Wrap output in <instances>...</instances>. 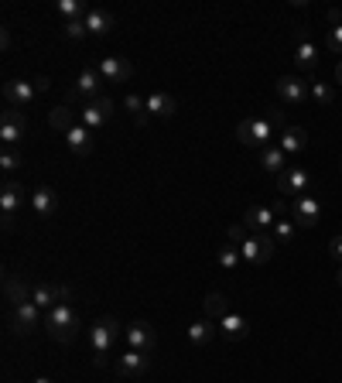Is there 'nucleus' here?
Segmentation results:
<instances>
[{
    "label": "nucleus",
    "instance_id": "nucleus-1",
    "mask_svg": "<svg viewBox=\"0 0 342 383\" xmlns=\"http://www.w3.org/2000/svg\"><path fill=\"white\" fill-rule=\"evenodd\" d=\"M123 335V329H120V322L113 318V315H106V318H96L93 322V329H89V349H93V363L103 366L106 360H110V352H113V346H117V339Z\"/></svg>",
    "mask_w": 342,
    "mask_h": 383
},
{
    "label": "nucleus",
    "instance_id": "nucleus-2",
    "mask_svg": "<svg viewBox=\"0 0 342 383\" xmlns=\"http://www.w3.org/2000/svg\"><path fill=\"white\" fill-rule=\"evenodd\" d=\"M281 123V113H274V117H247V120H239L237 127V137L243 147H267L274 137V127Z\"/></svg>",
    "mask_w": 342,
    "mask_h": 383
},
{
    "label": "nucleus",
    "instance_id": "nucleus-3",
    "mask_svg": "<svg viewBox=\"0 0 342 383\" xmlns=\"http://www.w3.org/2000/svg\"><path fill=\"white\" fill-rule=\"evenodd\" d=\"M45 325H48V332L58 342H68V339H76V329H79V312L68 301H62L51 312H45Z\"/></svg>",
    "mask_w": 342,
    "mask_h": 383
},
{
    "label": "nucleus",
    "instance_id": "nucleus-4",
    "mask_svg": "<svg viewBox=\"0 0 342 383\" xmlns=\"http://www.w3.org/2000/svg\"><path fill=\"white\" fill-rule=\"evenodd\" d=\"M274 243L271 233H250L243 243H239V253H243V263H250V267H260V263H267L274 257Z\"/></svg>",
    "mask_w": 342,
    "mask_h": 383
},
{
    "label": "nucleus",
    "instance_id": "nucleus-5",
    "mask_svg": "<svg viewBox=\"0 0 342 383\" xmlns=\"http://www.w3.org/2000/svg\"><path fill=\"white\" fill-rule=\"evenodd\" d=\"M291 219H294V226H301V229H311L318 219H322V202L308 192V195H298L294 202H291V212H288Z\"/></svg>",
    "mask_w": 342,
    "mask_h": 383
},
{
    "label": "nucleus",
    "instance_id": "nucleus-6",
    "mask_svg": "<svg viewBox=\"0 0 342 383\" xmlns=\"http://www.w3.org/2000/svg\"><path fill=\"white\" fill-rule=\"evenodd\" d=\"M123 339H127V349H137V352H154V346H157V332H154V325L144 322V318L130 322V325L123 329Z\"/></svg>",
    "mask_w": 342,
    "mask_h": 383
},
{
    "label": "nucleus",
    "instance_id": "nucleus-7",
    "mask_svg": "<svg viewBox=\"0 0 342 383\" xmlns=\"http://www.w3.org/2000/svg\"><path fill=\"white\" fill-rule=\"evenodd\" d=\"M24 192L28 189L21 182H4V189H0V216H4V226L7 229L14 226V216L24 206Z\"/></svg>",
    "mask_w": 342,
    "mask_h": 383
},
{
    "label": "nucleus",
    "instance_id": "nucleus-8",
    "mask_svg": "<svg viewBox=\"0 0 342 383\" xmlns=\"http://www.w3.org/2000/svg\"><path fill=\"white\" fill-rule=\"evenodd\" d=\"M110 117H113V100H110V96H96V100H89V103L79 110V123L89 127V130H100Z\"/></svg>",
    "mask_w": 342,
    "mask_h": 383
},
{
    "label": "nucleus",
    "instance_id": "nucleus-9",
    "mask_svg": "<svg viewBox=\"0 0 342 383\" xmlns=\"http://www.w3.org/2000/svg\"><path fill=\"white\" fill-rule=\"evenodd\" d=\"M41 308L34 305V301H21V305H14L11 308V325H14V332H21V335H31L34 329H41Z\"/></svg>",
    "mask_w": 342,
    "mask_h": 383
},
{
    "label": "nucleus",
    "instance_id": "nucleus-10",
    "mask_svg": "<svg viewBox=\"0 0 342 383\" xmlns=\"http://www.w3.org/2000/svg\"><path fill=\"white\" fill-rule=\"evenodd\" d=\"M24 130H28L24 113H21V110H14V106H7V110H4V117H0V140H4V147H14V144H21Z\"/></svg>",
    "mask_w": 342,
    "mask_h": 383
},
{
    "label": "nucleus",
    "instance_id": "nucleus-11",
    "mask_svg": "<svg viewBox=\"0 0 342 383\" xmlns=\"http://www.w3.org/2000/svg\"><path fill=\"white\" fill-rule=\"evenodd\" d=\"M277 96H281V103H288V106H305L308 100H311V93H308V79L281 75V79H277Z\"/></svg>",
    "mask_w": 342,
    "mask_h": 383
},
{
    "label": "nucleus",
    "instance_id": "nucleus-12",
    "mask_svg": "<svg viewBox=\"0 0 342 383\" xmlns=\"http://www.w3.org/2000/svg\"><path fill=\"white\" fill-rule=\"evenodd\" d=\"M31 301L41 308V312H51L55 305L68 301V288H66V284H48V280L31 284Z\"/></svg>",
    "mask_w": 342,
    "mask_h": 383
},
{
    "label": "nucleus",
    "instance_id": "nucleus-13",
    "mask_svg": "<svg viewBox=\"0 0 342 383\" xmlns=\"http://www.w3.org/2000/svg\"><path fill=\"white\" fill-rule=\"evenodd\" d=\"M308 189H311V174L305 168H298V164L288 168L284 174H277V192L281 195H294L298 199V195H308Z\"/></svg>",
    "mask_w": 342,
    "mask_h": 383
},
{
    "label": "nucleus",
    "instance_id": "nucleus-14",
    "mask_svg": "<svg viewBox=\"0 0 342 383\" xmlns=\"http://www.w3.org/2000/svg\"><path fill=\"white\" fill-rule=\"evenodd\" d=\"M72 96H79V100H96L103 96V75L96 72V65H86L79 75H76V86H72Z\"/></svg>",
    "mask_w": 342,
    "mask_h": 383
},
{
    "label": "nucleus",
    "instance_id": "nucleus-15",
    "mask_svg": "<svg viewBox=\"0 0 342 383\" xmlns=\"http://www.w3.org/2000/svg\"><path fill=\"white\" fill-rule=\"evenodd\" d=\"M96 72L103 75V83H127L134 75V65L127 58H120V55H106V58L96 62Z\"/></svg>",
    "mask_w": 342,
    "mask_h": 383
},
{
    "label": "nucleus",
    "instance_id": "nucleus-16",
    "mask_svg": "<svg viewBox=\"0 0 342 383\" xmlns=\"http://www.w3.org/2000/svg\"><path fill=\"white\" fill-rule=\"evenodd\" d=\"M147 369H151V352L127 349L123 356H117V373H120V377H130V380H137V377H144Z\"/></svg>",
    "mask_w": 342,
    "mask_h": 383
},
{
    "label": "nucleus",
    "instance_id": "nucleus-17",
    "mask_svg": "<svg viewBox=\"0 0 342 383\" xmlns=\"http://www.w3.org/2000/svg\"><path fill=\"white\" fill-rule=\"evenodd\" d=\"M4 100H7V106H14V110H24V106H31L34 100H38V89H34V83L11 79V83L4 86Z\"/></svg>",
    "mask_w": 342,
    "mask_h": 383
},
{
    "label": "nucleus",
    "instance_id": "nucleus-18",
    "mask_svg": "<svg viewBox=\"0 0 342 383\" xmlns=\"http://www.w3.org/2000/svg\"><path fill=\"white\" fill-rule=\"evenodd\" d=\"M274 216H277L274 206H250V209L243 212V226L250 229V233H271V226L277 223Z\"/></svg>",
    "mask_w": 342,
    "mask_h": 383
},
{
    "label": "nucleus",
    "instance_id": "nucleus-19",
    "mask_svg": "<svg viewBox=\"0 0 342 383\" xmlns=\"http://www.w3.org/2000/svg\"><path fill=\"white\" fill-rule=\"evenodd\" d=\"M318 55H322V48H318V45L311 41V38L301 35L298 41H294V65H298V69L311 72L315 65H318Z\"/></svg>",
    "mask_w": 342,
    "mask_h": 383
},
{
    "label": "nucleus",
    "instance_id": "nucleus-20",
    "mask_svg": "<svg viewBox=\"0 0 342 383\" xmlns=\"http://www.w3.org/2000/svg\"><path fill=\"white\" fill-rule=\"evenodd\" d=\"M93 144H96V137H93V130L83 127V123H76V127H68L66 130V147L72 151V154H89Z\"/></svg>",
    "mask_w": 342,
    "mask_h": 383
},
{
    "label": "nucleus",
    "instance_id": "nucleus-21",
    "mask_svg": "<svg viewBox=\"0 0 342 383\" xmlns=\"http://www.w3.org/2000/svg\"><path fill=\"white\" fill-rule=\"evenodd\" d=\"M31 209L38 219H48V216H55V209H58V195H55V189H48V185H41V189L31 192Z\"/></svg>",
    "mask_w": 342,
    "mask_h": 383
},
{
    "label": "nucleus",
    "instance_id": "nucleus-22",
    "mask_svg": "<svg viewBox=\"0 0 342 383\" xmlns=\"http://www.w3.org/2000/svg\"><path fill=\"white\" fill-rule=\"evenodd\" d=\"M277 147H281L284 154H301L308 147V130L305 127H284L281 137H277Z\"/></svg>",
    "mask_w": 342,
    "mask_h": 383
},
{
    "label": "nucleus",
    "instance_id": "nucleus-23",
    "mask_svg": "<svg viewBox=\"0 0 342 383\" xmlns=\"http://www.w3.org/2000/svg\"><path fill=\"white\" fill-rule=\"evenodd\" d=\"M216 332H219V325L216 322H209V318H199V322H192L185 329V335H188V342L195 349H205L212 339H216Z\"/></svg>",
    "mask_w": 342,
    "mask_h": 383
},
{
    "label": "nucleus",
    "instance_id": "nucleus-24",
    "mask_svg": "<svg viewBox=\"0 0 342 383\" xmlns=\"http://www.w3.org/2000/svg\"><path fill=\"white\" fill-rule=\"evenodd\" d=\"M83 21H86V31L93 38H103V35L113 31V14H110V11H100V7H89Z\"/></svg>",
    "mask_w": 342,
    "mask_h": 383
},
{
    "label": "nucleus",
    "instance_id": "nucleus-25",
    "mask_svg": "<svg viewBox=\"0 0 342 383\" xmlns=\"http://www.w3.org/2000/svg\"><path fill=\"white\" fill-rule=\"evenodd\" d=\"M175 110H178V100L168 96V93H151V96H147V117L168 120V117H175Z\"/></svg>",
    "mask_w": 342,
    "mask_h": 383
},
{
    "label": "nucleus",
    "instance_id": "nucleus-26",
    "mask_svg": "<svg viewBox=\"0 0 342 383\" xmlns=\"http://www.w3.org/2000/svg\"><path fill=\"white\" fill-rule=\"evenodd\" d=\"M260 164H264L267 172H274V174H284L288 172V154H284L277 144H267V147L260 151Z\"/></svg>",
    "mask_w": 342,
    "mask_h": 383
},
{
    "label": "nucleus",
    "instance_id": "nucleus-27",
    "mask_svg": "<svg viewBox=\"0 0 342 383\" xmlns=\"http://www.w3.org/2000/svg\"><path fill=\"white\" fill-rule=\"evenodd\" d=\"M219 332L229 339V342H237V339H247V332H250V325H247V318L237 312H229L226 318L219 322Z\"/></svg>",
    "mask_w": 342,
    "mask_h": 383
},
{
    "label": "nucleus",
    "instance_id": "nucleus-28",
    "mask_svg": "<svg viewBox=\"0 0 342 383\" xmlns=\"http://www.w3.org/2000/svg\"><path fill=\"white\" fill-rule=\"evenodd\" d=\"M4 295H7L11 308H14V305H21V301H31V288H28L24 280H17L14 274H7V278H4Z\"/></svg>",
    "mask_w": 342,
    "mask_h": 383
},
{
    "label": "nucleus",
    "instance_id": "nucleus-29",
    "mask_svg": "<svg viewBox=\"0 0 342 383\" xmlns=\"http://www.w3.org/2000/svg\"><path fill=\"white\" fill-rule=\"evenodd\" d=\"M226 315H229V305H226V298H222L219 291H209V295H205V318L219 325Z\"/></svg>",
    "mask_w": 342,
    "mask_h": 383
},
{
    "label": "nucleus",
    "instance_id": "nucleus-30",
    "mask_svg": "<svg viewBox=\"0 0 342 383\" xmlns=\"http://www.w3.org/2000/svg\"><path fill=\"white\" fill-rule=\"evenodd\" d=\"M239 261H243V253H239V246L237 243H226L216 250V263H219L222 271H237Z\"/></svg>",
    "mask_w": 342,
    "mask_h": 383
},
{
    "label": "nucleus",
    "instance_id": "nucleus-31",
    "mask_svg": "<svg viewBox=\"0 0 342 383\" xmlns=\"http://www.w3.org/2000/svg\"><path fill=\"white\" fill-rule=\"evenodd\" d=\"M55 7H58V14H62L66 21H83V18H86V11H89L83 0H58Z\"/></svg>",
    "mask_w": 342,
    "mask_h": 383
},
{
    "label": "nucleus",
    "instance_id": "nucleus-32",
    "mask_svg": "<svg viewBox=\"0 0 342 383\" xmlns=\"http://www.w3.org/2000/svg\"><path fill=\"white\" fill-rule=\"evenodd\" d=\"M308 93H311V100L318 106H328L336 100V89L328 86V83H315V79H308Z\"/></svg>",
    "mask_w": 342,
    "mask_h": 383
},
{
    "label": "nucleus",
    "instance_id": "nucleus-33",
    "mask_svg": "<svg viewBox=\"0 0 342 383\" xmlns=\"http://www.w3.org/2000/svg\"><path fill=\"white\" fill-rule=\"evenodd\" d=\"M123 106L130 110L137 117V123H147V96H137V93H127V100H123Z\"/></svg>",
    "mask_w": 342,
    "mask_h": 383
},
{
    "label": "nucleus",
    "instance_id": "nucleus-34",
    "mask_svg": "<svg viewBox=\"0 0 342 383\" xmlns=\"http://www.w3.org/2000/svg\"><path fill=\"white\" fill-rule=\"evenodd\" d=\"M271 236L274 243H291L294 240V219H277L271 226Z\"/></svg>",
    "mask_w": 342,
    "mask_h": 383
},
{
    "label": "nucleus",
    "instance_id": "nucleus-35",
    "mask_svg": "<svg viewBox=\"0 0 342 383\" xmlns=\"http://www.w3.org/2000/svg\"><path fill=\"white\" fill-rule=\"evenodd\" d=\"M51 127H58L62 134H66L68 127H76V120H72V110H68V106H58V110H51Z\"/></svg>",
    "mask_w": 342,
    "mask_h": 383
},
{
    "label": "nucleus",
    "instance_id": "nucleus-36",
    "mask_svg": "<svg viewBox=\"0 0 342 383\" xmlns=\"http://www.w3.org/2000/svg\"><path fill=\"white\" fill-rule=\"evenodd\" d=\"M325 48L332 55H342V24H332V28L325 31Z\"/></svg>",
    "mask_w": 342,
    "mask_h": 383
},
{
    "label": "nucleus",
    "instance_id": "nucleus-37",
    "mask_svg": "<svg viewBox=\"0 0 342 383\" xmlns=\"http://www.w3.org/2000/svg\"><path fill=\"white\" fill-rule=\"evenodd\" d=\"M0 168H4V172H14V168H21V154H17L14 147H4V151H0Z\"/></svg>",
    "mask_w": 342,
    "mask_h": 383
},
{
    "label": "nucleus",
    "instance_id": "nucleus-38",
    "mask_svg": "<svg viewBox=\"0 0 342 383\" xmlns=\"http://www.w3.org/2000/svg\"><path fill=\"white\" fill-rule=\"evenodd\" d=\"M66 38H68V41H83V38H89V31H86V21H66Z\"/></svg>",
    "mask_w": 342,
    "mask_h": 383
},
{
    "label": "nucleus",
    "instance_id": "nucleus-39",
    "mask_svg": "<svg viewBox=\"0 0 342 383\" xmlns=\"http://www.w3.org/2000/svg\"><path fill=\"white\" fill-rule=\"evenodd\" d=\"M247 236H250V229L243 226V223H237V226H229V243H243V240H247Z\"/></svg>",
    "mask_w": 342,
    "mask_h": 383
},
{
    "label": "nucleus",
    "instance_id": "nucleus-40",
    "mask_svg": "<svg viewBox=\"0 0 342 383\" xmlns=\"http://www.w3.org/2000/svg\"><path fill=\"white\" fill-rule=\"evenodd\" d=\"M328 253H332V257H336V261L342 263V236H336V240L328 243Z\"/></svg>",
    "mask_w": 342,
    "mask_h": 383
},
{
    "label": "nucleus",
    "instance_id": "nucleus-41",
    "mask_svg": "<svg viewBox=\"0 0 342 383\" xmlns=\"http://www.w3.org/2000/svg\"><path fill=\"white\" fill-rule=\"evenodd\" d=\"M34 89H38V93H48L51 79H48V75H38V79H34Z\"/></svg>",
    "mask_w": 342,
    "mask_h": 383
},
{
    "label": "nucleus",
    "instance_id": "nucleus-42",
    "mask_svg": "<svg viewBox=\"0 0 342 383\" xmlns=\"http://www.w3.org/2000/svg\"><path fill=\"white\" fill-rule=\"evenodd\" d=\"M328 21H332V24H342V14H339V11H336V7L328 11Z\"/></svg>",
    "mask_w": 342,
    "mask_h": 383
},
{
    "label": "nucleus",
    "instance_id": "nucleus-43",
    "mask_svg": "<svg viewBox=\"0 0 342 383\" xmlns=\"http://www.w3.org/2000/svg\"><path fill=\"white\" fill-rule=\"evenodd\" d=\"M336 79L342 83V58H339V65H336Z\"/></svg>",
    "mask_w": 342,
    "mask_h": 383
},
{
    "label": "nucleus",
    "instance_id": "nucleus-44",
    "mask_svg": "<svg viewBox=\"0 0 342 383\" xmlns=\"http://www.w3.org/2000/svg\"><path fill=\"white\" fill-rule=\"evenodd\" d=\"M31 383H51V380H48V377H38V380H31Z\"/></svg>",
    "mask_w": 342,
    "mask_h": 383
},
{
    "label": "nucleus",
    "instance_id": "nucleus-45",
    "mask_svg": "<svg viewBox=\"0 0 342 383\" xmlns=\"http://www.w3.org/2000/svg\"><path fill=\"white\" fill-rule=\"evenodd\" d=\"M336 280H339V288H342V267H339V274H336Z\"/></svg>",
    "mask_w": 342,
    "mask_h": 383
},
{
    "label": "nucleus",
    "instance_id": "nucleus-46",
    "mask_svg": "<svg viewBox=\"0 0 342 383\" xmlns=\"http://www.w3.org/2000/svg\"><path fill=\"white\" fill-rule=\"evenodd\" d=\"M339 172H342V161H339Z\"/></svg>",
    "mask_w": 342,
    "mask_h": 383
}]
</instances>
